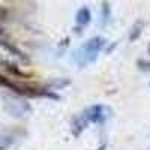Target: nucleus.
<instances>
[{
    "label": "nucleus",
    "mask_w": 150,
    "mask_h": 150,
    "mask_svg": "<svg viewBox=\"0 0 150 150\" xmlns=\"http://www.w3.org/2000/svg\"><path fill=\"white\" fill-rule=\"evenodd\" d=\"M149 86H150V84H149Z\"/></svg>",
    "instance_id": "2eb2a0df"
},
{
    "label": "nucleus",
    "mask_w": 150,
    "mask_h": 150,
    "mask_svg": "<svg viewBox=\"0 0 150 150\" xmlns=\"http://www.w3.org/2000/svg\"><path fill=\"white\" fill-rule=\"evenodd\" d=\"M86 125H87V122L84 120V117H83V116L75 117V119L72 120V132H74V135H75V137H78V135L84 131Z\"/></svg>",
    "instance_id": "6e6552de"
},
{
    "label": "nucleus",
    "mask_w": 150,
    "mask_h": 150,
    "mask_svg": "<svg viewBox=\"0 0 150 150\" xmlns=\"http://www.w3.org/2000/svg\"><path fill=\"white\" fill-rule=\"evenodd\" d=\"M2 99L5 111L15 119H24L32 112L30 104L24 98H21V95H5Z\"/></svg>",
    "instance_id": "f03ea898"
},
{
    "label": "nucleus",
    "mask_w": 150,
    "mask_h": 150,
    "mask_svg": "<svg viewBox=\"0 0 150 150\" xmlns=\"http://www.w3.org/2000/svg\"><path fill=\"white\" fill-rule=\"evenodd\" d=\"M90 20H92V14H90L89 8L83 6V8H80V9L77 11V15H75V23H77L80 27L87 26V24L90 23Z\"/></svg>",
    "instance_id": "0eeeda50"
},
{
    "label": "nucleus",
    "mask_w": 150,
    "mask_h": 150,
    "mask_svg": "<svg viewBox=\"0 0 150 150\" xmlns=\"http://www.w3.org/2000/svg\"><path fill=\"white\" fill-rule=\"evenodd\" d=\"M0 87H6V89L12 90L17 95H21V96H45V98L59 99V96L56 93H51L50 90H41V89H35V87H30L26 84H20V83L12 81L11 78L3 77V75H0Z\"/></svg>",
    "instance_id": "7ed1b4c3"
},
{
    "label": "nucleus",
    "mask_w": 150,
    "mask_h": 150,
    "mask_svg": "<svg viewBox=\"0 0 150 150\" xmlns=\"http://www.w3.org/2000/svg\"><path fill=\"white\" fill-rule=\"evenodd\" d=\"M149 53H150V44H149Z\"/></svg>",
    "instance_id": "ddd939ff"
},
{
    "label": "nucleus",
    "mask_w": 150,
    "mask_h": 150,
    "mask_svg": "<svg viewBox=\"0 0 150 150\" xmlns=\"http://www.w3.org/2000/svg\"><path fill=\"white\" fill-rule=\"evenodd\" d=\"M107 41L102 36H95L90 38L89 41H86L83 45H80L75 51L72 53V60L74 63L80 66V68H86L92 63H95L99 53L104 50Z\"/></svg>",
    "instance_id": "f257e3e1"
},
{
    "label": "nucleus",
    "mask_w": 150,
    "mask_h": 150,
    "mask_svg": "<svg viewBox=\"0 0 150 150\" xmlns=\"http://www.w3.org/2000/svg\"><path fill=\"white\" fill-rule=\"evenodd\" d=\"M15 141V137L11 131L0 126V150H8Z\"/></svg>",
    "instance_id": "423d86ee"
},
{
    "label": "nucleus",
    "mask_w": 150,
    "mask_h": 150,
    "mask_svg": "<svg viewBox=\"0 0 150 150\" xmlns=\"http://www.w3.org/2000/svg\"><path fill=\"white\" fill-rule=\"evenodd\" d=\"M0 33H3V30H2V29H0Z\"/></svg>",
    "instance_id": "4468645a"
},
{
    "label": "nucleus",
    "mask_w": 150,
    "mask_h": 150,
    "mask_svg": "<svg viewBox=\"0 0 150 150\" xmlns=\"http://www.w3.org/2000/svg\"><path fill=\"white\" fill-rule=\"evenodd\" d=\"M143 27H144V21H137V23L134 24L131 33H129V41L134 42L135 39H138L140 35H141V32H143Z\"/></svg>",
    "instance_id": "9d476101"
},
{
    "label": "nucleus",
    "mask_w": 150,
    "mask_h": 150,
    "mask_svg": "<svg viewBox=\"0 0 150 150\" xmlns=\"http://www.w3.org/2000/svg\"><path fill=\"white\" fill-rule=\"evenodd\" d=\"M112 114V111L108 105H102V104H95V105H89L87 108H84L83 111V117L87 123H93V125H104Z\"/></svg>",
    "instance_id": "20e7f679"
},
{
    "label": "nucleus",
    "mask_w": 150,
    "mask_h": 150,
    "mask_svg": "<svg viewBox=\"0 0 150 150\" xmlns=\"http://www.w3.org/2000/svg\"><path fill=\"white\" fill-rule=\"evenodd\" d=\"M0 66L2 68H5L8 72H11V74H14V75H17V77H21L23 75V72L14 65V63H11V62H8V60H5V59H2L0 57Z\"/></svg>",
    "instance_id": "1a4fd4ad"
},
{
    "label": "nucleus",
    "mask_w": 150,
    "mask_h": 150,
    "mask_svg": "<svg viewBox=\"0 0 150 150\" xmlns=\"http://www.w3.org/2000/svg\"><path fill=\"white\" fill-rule=\"evenodd\" d=\"M0 47H3L8 53H11V54H14V56L20 57V59H21V60H24V62L27 60V57L24 56V53L21 51L20 48H17V47H15L14 44H12L9 39H6L5 33H0Z\"/></svg>",
    "instance_id": "39448f33"
},
{
    "label": "nucleus",
    "mask_w": 150,
    "mask_h": 150,
    "mask_svg": "<svg viewBox=\"0 0 150 150\" xmlns=\"http://www.w3.org/2000/svg\"><path fill=\"white\" fill-rule=\"evenodd\" d=\"M110 17H111V8L107 2L102 3V9H101V23L102 24H107L110 21Z\"/></svg>",
    "instance_id": "9b49d317"
},
{
    "label": "nucleus",
    "mask_w": 150,
    "mask_h": 150,
    "mask_svg": "<svg viewBox=\"0 0 150 150\" xmlns=\"http://www.w3.org/2000/svg\"><path fill=\"white\" fill-rule=\"evenodd\" d=\"M138 68L144 72H150V60H138Z\"/></svg>",
    "instance_id": "f8f14e48"
}]
</instances>
